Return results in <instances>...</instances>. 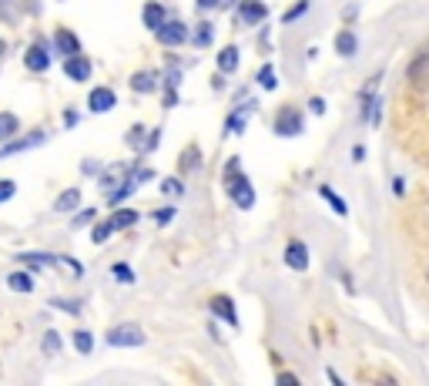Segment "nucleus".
Returning <instances> with one entry per match:
<instances>
[{
	"instance_id": "f257e3e1",
	"label": "nucleus",
	"mask_w": 429,
	"mask_h": 386,
	"mask_svg": "<svg viewBox=\"0 0 429 386\" xmlns=\"http://www.w3.org/2000/svg\"><path fill=\"white\" fill-rule=\"evenodd\" d=\"M225 188H229L231 201L238 205V208H252L255 205V188H252V182H248L245 175L238 171V158H231L229 161V175H225Z\"/></svg>"
},
{
	"instance_id": "f03ea898",
	"label": "nucleus",
	"mask_w": 429,
	"mask_h": 386,
	"mask_svg": "<svg viewBox=\"0 0 429 386\" xmlns=\"http://www.w3.org/2000/svg\"><path fill=\"white\" fill-rule=\"evenodd\" d=\"M302 128H306V118H302V111L299 108H282L275 118V135L278 138H295V135H302Z\"/></svg>"
},
{
	"instance_id": "7ed1b4c3",
	"label": "nucleus",
	"mask_w": 429,
	"mask_h": 386,
	"mask_svg": "<svg viewBox=\"0 0 429 386\" xmlns=\"http://www.w3.org/2000/svg\"><path fill=\"white\" fill-rule=\"evenodd\" d=\"M141 342H144V333L138 323H121L107 333V346H141Z\"/></svg>"
},
{
	"instance_id": "20e7f679",
	"label": "nucleus",
	"mask_w": 429,
	"mask_h": 386,
	"mask_svg": "<svg viewBox=\"0 0 429 386\" xmlns=\"http://www.w3.org/2000/svg\"><path fill=\"white\" fill-rule=\"evenodd\" d=\"M154 34H158V41L165 47H182L184 41H188V27H184L182 20H165Z\"/></svg>"
},
{
	"instance_id": "39448f33",
	"label": "nucleus",
	"mask_w": 429,
	"mask_h": 386,
	"mask_svg": "<svg viewBox=\"0 0 429 386\" xmlns=\"http://www.w3.org/2000/svg\"><path fill=\"white\" fill-rule=\"evenodd\" d=\"M238 20L242 24H261V20H268V7L261 0H242L238 4Z\"/></svg>"
},
{
	"instance_id": "423d86ee",
	"label": "nucleus",
	"mask_w": 429,
	"mask_h": 386,
	"mask_svg": "<svg viewBox=\"0 0 429 386\" xmlns=\"http://www.w3.org/2000/svg\"><path fill=\"white\" fill-rule=\"evenodd\" d=\"M285 265L295 269V272H306L308 269V246L306 242H299V239H295V242L285 246Z\"/></svg>"
},
{
	"instance_id": "0eeeda50",
	"label": "nucleus",
	"mask_w": 429,
	"mask_h": 386,
	"mask_svg": "<svg viewBox=\"0 0 429 386\" xmlns=\"http://www.w3.org/2000/svg\"><path fill=\"white\" fill-rule=\"evenodd\" d=\"M118 105V94L111 91V88H94L91 98H88V108L94 111V114H104V111H111Z\"/></svg>"
},
{
	"instance_id": "6e6552de",
	"label": "nucleus",
	"mask_w": 429,
	"mask_h": 386,
	"mask_svg": "<svg viewBox=\"0 0 429 386\" xmlns=\"http://www.w3.org/2000/svg\"><path fill=\"white\" fill-rule=\"evenodd\" d=\"M64 74L71 81H88L91 77V61L81 58V54H71V58H64Z\"/></svg>"
},
{
	"instance_id": "1a4fd4ad",
	"label": "nucleus",
	"mask_w": 429,
	"mask_h": 386,
	"mask_svg": "<svg viewBox=\"0 0 429 386\" xmlns=\"http://www.w3.org/2000/svg\"><path fill=\"white\" fill-rule=\"evenodd\" d=\"M212 312L218 319H225L229 326H238V312H235V302H231L229 295H214L212 299Z\"/></svg>"
},
{
	"instance_id": "9d476101",
	"label": "nucleus",
	"mask_w": 429,
	"mask_h": 386,
	"mask_svg": "<svg viewBox=\"0 0 429 386\" xmlns=\"http://www.w3.org/2000/svg\"><path fill=\"white\" fill-rule=\"evenodd\" d=\"M141 20H144V27L158 31V27L168 20V7H161L158 0H151V4H144V14H141Z\"/></svg>"
},
{
	"instance_id": "9b49d317",
	"label": "nucleus",
	"mask_w": 429,
	"mask_h": 386,
	"mask_svg": "<svg viewBox=\"0 0 429 386\" xmlns=\"http://www.w3.org/2000/svg\"><path fill=\"white\" fill-rule=\"evenodd\" d=\"M238 61H242V54H238L235 44L218 51V71H222V74H235V71H238Z\"/></svg>"
},
{
	"instance_id": "f8f14e48",
	"label": "nucleus",
	"mask_w": 429,
	"mask_h": 386,
	"mask_svg": "<svg viewBox=\"0 0 429 386\" xmlns=\"http://www.w3.org/2000/svg\"><path fill=\"white\" fill-rule=\"evenodd\" d=\"M319 199H325V205H329V208H332V212H336V215H349V205H346V201H342V195H339L336 188L332 185H322L319 188Z\"/></svg>"
},
{
	"instance_id": "ddd939ff",
	"label": "nucleus",
	"mask_w": 429,
	"mask_h": 386,
	"mask_svg": "<svg viewBox=\"0 0 429 386\" xmlns=\"http://www.w3.org/2000/svg\"><path fill=\"white\" fill-rule=\"evenodd\" d=\"M24 64H27L31 71H47V64H50V58H47V47H41V44L27 47V54H24Z\"/></svg>"
},
{
	"instance_id": "4468645a",
	"label": "nucleus",
	"mask_w": 429,
	"mask_h": 386,
	"mask_svg": "<svg viewBox=\"0 0 429 386\" xmlns=\"http://www.w3.org/2000/svg\"><path fill=\"white\" fill-rule=\"evenodd\" d=\"M41 141H44V131H31L27 138L14 141V145H4V148H0V158H7V154H14V152H27V148L41 145Z\"/></svg>"
},
{
	"instance_id": "2eb2a0df",
	"label": "nucleus",
	"mask_w": 429,
	"mask_h": 386,
	"mask_svg": "<svg viewBox=\"0 0 429 386\" xmlns=\"http://www.w3.org/2000/svg\"><path fill=\"white\" fill-rule=\"evenodd\" d=\"M336 51H339V58H353L355 51H359V37H355L353 31H339L336 34Z\"/></svg>"
},
{
	"instance_id": "dca6fc26",
	"label": "nucleus",
	"mask_w": 429,
	"mask_h": 386,
	"mask_svg": "<svg viewBox=\"0 0 429 386\" xmlns=\"http://www.w3.org/2000/svg\"><path fill=\"white\" fill-rule=\"evenodd\" d=\"M54 47L61 51L64 58H71V54H77V51H81V41H77L71 31H57V34H54Z\"/></svg>"
},
{
	"instance_id": "f3484780",
	"label": "nucleus",
	"mask_w": 429,
	"mask_h": 386,
	"mask_svg": "<svg viewBox=\"0 0 429 386\" xmlns=\"http://www.w3.org/2000/svg\"><path fill=\"white\" fill-rule=\"evenodd\" d=\"M138 212L135 208H118L114 215H111V225H114V232H121V229H131V225H138Z\"/></svg>"
},
{
	"instance_id": "a211bd4d",
	"label": "nucleus",
	"mask_w": 429,
	"mask_h": 386,
	"mask_svg": "<svg viewBox=\"0 0 429 386\" xmlns=\"http://www.w3.org/2000/svg\"><path fill=\"white\" fill-rule=\"evenodd\" d=\"M77 205H81V192L67 188V192H61V199L54 201V212H74Z\"/></svg>"
},
{
	"instance_id": "6ab92c4d",
	"label": "nucleus",
	"mask_w": 429,
	"mask_h": 386,
	"mask_svg": "<svg viewBox=\"0 0 429 386\" xmlns=\"http://www.w3.org/2000/svg\"><path fill=\"white\" fill-rule=\"evenodd\" d=\"M7 286H11L14 293H34V276L31 272H11V276H7Z\"/></svg>"
},
{
	"instance_id": "aec40b11",
	"label": "nucleus",
	"mask_w": 429,
	"mask_h": 386,
	"mask_svg": "<svg viewBox=\"0 0 429 386\" xmlns=\"http://www.w3.org/2000/svg\"><path fill=\"white\" fill-rule=\"evenodd\" d=\"M154 84H158V74H151V71H138V74H131V88L141 94L154 91Z\"/></svg>"
},
{
	"instance_id": "412c9836",
	"label": "nucleus",
	"mask_w": 429,
	"mask_h": 386,
	"mask_svg": "<svg viewBox=\"0 0 429 386\" xmlns=\"http://www.w3.org/2000/svg\"><path fill=\"white\" fill-rule=\"evenodd\" d=\"M214 37V24L212 20H201L198 27H195V47H208Z\"/></svg>"
},
{
	"instance_id": "4be33fe9",
	"label": "nucleus",
	"mask_w": 429,
	"mask_h": 386,
	"mask_svg": "<svg viewBox=\"0 0 429 386\" xmlns=\"http://www.w3.org/2000/svg\"><path fill=\"white\" fill-rule=\"evenodd\" d=\"M252 108V105H248ZM248 108L245 111H231V118H229V135H242L248 128Z\"/></svg>"
},
{
	"instance_id": "5701e85b",
	"label": "nucleus",
	"mask_w": 429,
	"mask_h": 386,
	"mask_svg": "<svg viewBox=\"0 0 429 386\" xmlns=\"http://www.w3.org/2000/svg\"><path fill=\"white\" fill-rule=\"evenodd\" d=\"M20 262L31 265V269H47L54 265V255H37V252H20Z\"/></svg>"
},
{
	"instance_id": "b1692460",
	"label": "nucleus",
	"mask_w": 429,
	"mask_h": 386,
	"mask_svg": "<svg viewBox=\"0 0 429 386\" xmlns=\"http://www.w3.org/2000/svg\"><path fill=\"white\" fill-rule=\"evenodd\" d=\"M74 350L81 356H88L94 350V336L88 333V329H77V333H74Z\"/></svg>"
},
{
	"instance_id": "393cba45",
	"label": "nucleus",
	"mask_w": 429,
	"mask_h": 386,
	"mask_svg": "<svg viewBox=\"0 0 429 386\" xmlns=\"http://www.w3.org/2000/svg\"><path fill=\"white\" fill-rule=\"evenodd\" d=\"M17 128H20V121H17V118L11 114V111H4V114H0V141H4V138H11V135H14Z\"/></svg>"
},
{
	"instance_id": "a878e982",
	"label": "nucleus",
	"mask_w": 429,
	"mask_h": 386,
	"mask_svg": "<svg viewBox=\"0 0 429 386\" xmlns=\"http://www.w3.org/2000/svg\"><path fill=\"white\" fill-rule=\"evenodd\" d=\"M111 235H114V225H111V218H107V222H101V225H94L91 242H94V246H101V242H107Z\"/></svg>"
},
{
	"instance_id": "bb28decb",
	"label": "nucleus",
	"mask_w": 429,
	"mask_h": 386,
	"mask_svg": "<svg viewBox=\"0 0 429 386\" xmlns=\"http://www.w3.org/2000/svg\"><path fill=\"white\" fill-rule=\"evenodd\" d=\"M54 265L64 269V272H71V276H84V265L74 262V259H64V255H54Z\"/></svg>"
},
{
	"instance_id": "cd10ccee",
	"label": "nucleus",
	"mask_w": 429,
	"mask_h": 386,
	"mask_svg": "<svg viewBox=\"0 0 429 386\" xmlns=\"http://www.w3.org/2000/svg\"><path fill=\"white\" fill-rule=\"evenodd\" d=\"M111 272H114V279H118V282H124V286H131V282H135V269H131L128 262H114V269H111Z\"/></svg>"
},
{
	"instance_id": "c85d7f7f",
	"label": "nucleus",
	"mask_w": 429,
	"mask_h": 386,
	"mask_svg": "<svg viewBox=\"0 0 429 386\" xmlns=\"http://www.w3.org/2000/svg\"><path fill=\"white\" fill-rule=\"evenodd\" d=\"M161 192H165L168 199H182V195H184V185L178 182V178H165V182H161Z\"/></svg>"
},
{
	"instance_id": "c756f323",
	"label": "nucleus",
	"mask_w": 429,
	"mask_h": 386,
	"mask_svg": "<svg viewBox=\"0 0 429 386\" xmlns=\"http://www.w3.org/2000/svg\"><path fill=\"white\" fill-rule=\"evenodd\" d=\"M259 84H261V88H268V91H272V88L278 84V77H275V71H272V64L259 71Z\"/></svg>"
},
{
	"instance_id": "7c9ffc66",
	"label": "nucleus",
	"mask_w": 429,
	"mask_h": 386,
	"mask_svg": "<svg viewBox=\"0 0 429 386\" xmlns=\"http://www.w3.org/2000/svg\"><path fill=\"white\" fill-rule=\"evenodd\" d=\"M198 161H201L198 148H188V152L182 154V168H184V171H188V168H198Z\"/></svg>"
},
{
	"instance_id": "2f4dec72",
	"label": "nucleus",
	"mask_w": 429,
	"mask_h": 386,
	"mask_svg": "<svg viewBox=\"0 0 429 386\" xmlns=\"http://www.w3.org/2000/svg\"><path fill=\"white\" fill-rule=\"evenodd\" d=\"M306 11H308V0H299V4L292 7L289 14L282 17V20H285V24H292V20H299V17H306Z\"/></svg>"
},
{
	"instance_id": "473e14b6",
	"label": "nucleus",
	"mask_w": 429,
	"mask_h": 386,
	"mask_svg": "<svg viewBox=\"0 0 429 386\" xmlns=\"http://www.w3.org/2000/svg\"><path fill=\"white\" fill-rule=\"evenodd\" d=\"M17 195V185L11 182V178H0V201H7V199H14Z\"/></svg>"
},
{
	"instance_id": "72a5a7b5",
	"label": "nucleus",
	"mask_w": 429,
	"mask_h": 386,
	"mask_svg": "<svg viewBox=\"0 0 429 386\" xmlns=\"http://www.w3.org/2000/svg\"><path fill=\"white\" fill-rule=\"evenodd\" d=\"M44 350H47V353H57V350H61V336H57L54 329L44 336Z\"/></svg>"
},
{
	"instance_id": "f704fd0d",
	"label": "nucleus",
	"mask_w": 429,
	"mask_h": 386,
	"mask_svg": "<svg viewBox=\"0 0 429 386\" xmlns=\"http://www.w3.org/2000/svg\"><path fill=\"white\" fill-rule=\"evenodd\" d=\"M50 306H57L64 309V312H81V302H74V299H54Z\"/></svg>"
},
{
	"instance_id": "c9c22d12",
	"label": "nucleus",
	"mask_w": 429,
	"mask_h": 386,
	"mask_svg": "<svg viewBox=\"0 0 429 386\" xmlns=\"http://www.w3.org/2000/svg\"><path fill=\"white\" fill-rule=\"evenodd\" d=\"M171 218H175V208H158V212H154V222H158V225H165Z\"/></svg>"
},
{
	"instance_id": "e433bc0d",
	"label": "nucleus",
	"mask_w": 429,
	"mask_h": 386,
	"mask_svg": "<svg viewBox=\"0 0 429 386\" xmlns=\"http://www.w3.org/2000/svg\"><path fill=\"white\" fill-rule=\"evenodd\" d=\"M308 111H312V114H325V98H312V101H308Z\"/></svg>"
},
{
	"instance_id": "4c0bfd02",
	"label": "nucleus",
	"mask_w": 429,
	"mask_h": 386,
	"mask_svg": "<svg viewBox=\"0 0 429 386\" xmlns=\"http://www.w3.org/2000/svg\"><path fill=\"white\" fill-rule=\"evenodd\" d=\"M88 222H94V208H84V212H81V215L74 218L77 229H81V225H88Z\"/></svg>"
},
{
	"instance_id": "58836bf2",
	"label": "nucleus",
	"mask_w": 429,
	"mask_h": 386,
	"mask_svg": "<svg viewBox=\"0 0 429 386\" xmlns=\"http://www.w3.org/2000/svg\"><path fill=\"white\" fill-rule=\"evenodd\" d=\"M278 383H295L299 386V376H295V373H278Z\"/></svg>"
},
{
	"instance_id": "ea45409f",
	"label": "nucleus",
	"mask_w": 429,
	"mask_h": 386,
	"mask_svg": "<svg viewBox=\"0 0 429 386\" xmlns=\"http://www.w3.org/2000/svg\"><path fill=\"white\" fill-rule=\"evenodd\" d=\"M158 141H161V131H151V138H148V145H144V148H148V152H154V148H158Z\"/></svg>"
},
{
	"instance_id": "a19ab883",
	"label": "nucleus",
	"mask_w": 429,
	"mask_h": 386,
	"mask_svg": "<svg viewBox=\"0 0 429 386\" xmlns=\"http://www.w3.org/2000/svg\"><path fill=\"white\" fill-rule=\"evenodd\" d=\"M222 0H198V11H214Z\"/></svg>"
},
{
	"instance_id": "79ce46f5",
	"label": "nucleus",
	"mask_w": 429,
	"mask_h": 386,
	"mask_svg": "<svg viewBox=\"0 0 429 386\" xmlns=\"http://www.w3.org/2000/svg\"><path fill=\"white\" fill-rule=\"evenodd\" d=\"M64 124H67V128H74V124H77V111H67V114H64Z\"/></svg>"
},
{
	"instance_id": "37998d69",
	"label": "nucleus",
	"mask_w": 429,
	"mask_h": 386,
	"mask_svg": "<svg viewBox=\"0 0 429 386\" xmlns=\"http://www.w3.org/2000/svg\"><path fill=\"white\" fill-rule=\"evenodd\" d=\"M393 192H396V195H402V192H406V182H402V178H393Z\"/></svg>"
},
{
	"instance_id": "c03bdc74",
	"label": "nucleus",
	"mask_w": 429,
	"mask_h": 386,
	"mask_svg": "<svg viewBox=\"0 0 429 386\" xmlns=\"http://www.w3.org/2000/svg\"><path fill=\"white\" fill-rule=\"evenodd\" d=\"M4 51H7V44H4V41H0V58H4Z\"/></svg>"
},
{
	"instance_id": "a18cd8bd",
	"label": "nucleus",
	"mask_w": 429,
	"mask_h": 386,
	"mask_svg": "<svg viewBox=\"0 0 429 386\" xmlns=\"http://www.w3.org/2000/svg\"><path fill=\"white\" fill-rule=\"evenodd\" d=\"M426 276H429V272H426Z\"/></svg>"
}]
</instances>
